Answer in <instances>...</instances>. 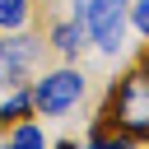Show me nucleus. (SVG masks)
Instances as JSON below:
<instances>
[{
  "instance_id": "nucleus-10",
  "label": "nucleus",
  "mask_w": 149,
  "mask_h": 149,
  "mask_svg": "<svg viewBox=\"0 0 149 149\" xmlns=\"http://www.w3.org/2000/svg\"><path fill=\"white\" fill-rule=\"evenodd\" d=\"M88 149H102V144H98V140H93V144H88Z\"/></svg>"
},
{
  "instance_id": "nucleus-7",
  "label": "nucleus",
  "mask_w": 149,
  "mask_h": 149,
  "mask_svg": "<svg viewBox=\"0 0 149 149\" xmlns=\"http://www.w3.org/2000/svg\"><path fill=\"white\" fill-rule=\"evenodd\" d=\"M9 149H42V130L37 126H19L14 140H9Z\"/></svg>"
},
{
  "instance_id": "nucleus-2",
  "label": "nucleus",
  "mask_w": 149,
  "mask_h": 149,
  "mask_svg": "<svg viewBox=\"0 0 149 149\" xmlns=\"http://www.w3.org/2000/svg\"><path fill=\"white\" fill-rule=\"evenodd\" d=\"M79 93H84V74H79V70H56V74L37 79V88H33V107H37L42 116H61L65 107L79 102Z\"/></svg>"
},
{
  "instance_id": "nucleus-3",
  "label": "nucleus",
  "mask_w": 149,
  "mask_h": 149,
  "mask_svg": "<svg viewBox=\"0 0 149 149\" xmlns=\"http://www.w3.org/2000/svg\"><path fill=\"white\" fill-rule=\"evenodd\" d=\"M121 5L126 0H88V28H93L102 51L121 47Z\"/></svg>"
},
{
  "instance_id": "nucleus-6",
  "label": "nucleus",
  "mask_w": 149,
  "mask_h": 149,
  "mask_svg": "<svg viewBox=\"0 0 149 149\" xmlns=\"http://www.w3.org/2000/svg\"><path fill=\"white\" fill-rule=\"evenodd\" d=\"M28 14V0H0V28H19Z\"/></svg>"
},
{
  "instance_id": "nucleus-8",
  "label": "nucleus",
  "mask_w": 149,
  "mask_h": 149,
  "mask_svg": "<svg viewBox=\"0 0 149 149\" xmlns=\"http://www.w3.org/2000/svg\"><path fill=\"white\" fill-rule=\"evenodd\" d=\"M135 28L149 37V0H140V5H135Z\"/></svg>"
},
{
  "instance_id": "nucleus-1",
  "label": "nucleus",
  "mask_w": 149,
  "mask_h": 149,
  "mask_svg": "<svg viewBox=\"0 0 149 149\" xmlns=\"http://www.w3.org/2000/svg\"><path fill=\"white\" fill-rule=\"evenodd\" d=\"M98 126H121L126 140H149V70H130L112 88Z\"/></svg>"
},
{
  "instance_id": "nucleus-11",
  "label": "nucleus",
  "mask_w": 149,
  "mask_h": 149,
  "mask_svg": "<svg viewBox=\"0 0 149 149\" xmlns=\"http://www.w3.org/2000/svg\"><path fill=\"white\" fill-rule=\"evenodd\" d=\"M0 56H5V42H0Z\"/></svg>"
},
{
  "instance_id": "nucleus-5",
  "label": "nucleus",
  "mask_w": 149,
  "mask_h": 149,
  "mask_svg": "<svg viewBox=\"0 0 149 149\" xmlns=\"http://www.w3.org/2000/svg\"><path fill=\"white\" fill-rule=\"evenodd\" d=\"M28 112H33V93H14V98H9L5 107H0V121H9V126H19V121H23Z\"/></svg>"
},
{
  "instance_id": "nucleus-12",
  "label": "nucleus",
  "mask_w": 149,
  "mask_h": 149,
  "mask_svg": "<svg viewBox=\"0 0 149 149\" xmlns=\"http://www.w3.org/2000/svg\"><path fill=\"white\" fill-rule=\"evenodd\" d=\"M5 149H9V144H5Z\"/></svg>"
},
{
  "instance_id": "nucleus-9",
  "label": "nucleus",
  "mask_w": 149,
  "mask_h": 149,
  "mask_svg": "<svg viewBox=\"0 0 149 149\" xmlns=\"http://www.w3.org/2000/svg\"><path fill=\"white\" fill-rule=\"evenodd\" d=\"M140 70H149V51H144V61H140Z\"/></svg>"
},
{
  "instance_id": "nucleus-4",
  "label": "nucleus",
  "mask_w": 149,
  "mask_h": 149,
  "mask_svg": "<svg viewBox=\"0 0 149 149\" xmlns=\"http://www.w3.org/2000/svg\"><path fill=\"white\" fill-rule=\"evenodd\" d=\"M84 33H88V28H79V23H61V28H56V47H61L65 56H74V51L84 47Z\"/></svg>"
}]
</instances>
